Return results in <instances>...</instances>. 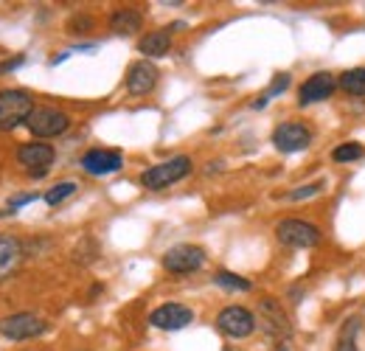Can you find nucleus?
Listing matches in <instances>:
<instances>
[{
    "mask_svg": "<svg viewBox=\"0 0 365 351\" xmlns=\"http://www.w3.org/2000/svg\"><path fill=\"white\" fill-rule=\"evenodd\" d=\"M34 98L26 90H0V132L17 130L34 113Z\"/></svg>",
    "mask_w": 365,
    "mask_h": 351,
    "instance_id": "1",
    "label": "nucleus"
},
{
    "mask_svg": "<svg viewBox=\"0 0 365 351\" xmlns=\"http://www.w3.org/2000/svg\"><path fill=\"white\" fill-rule=\"evenodd\" d=\"M188 172H191V158H188V155H178V158H169V161H163V163L149 166V169L140 175V185L149 188V191H160V188L175 185L182 177H188Z\"/></svg>",
    "mask_w": 365,
    "mask_h": 351,
    "instance_id": "2",
    "label": "nucleus"
},
{
    "mask_svg": "<svg viewBox=\"0 0 365 351\" xmlns=\"http://www.w3.org/2000/svg\"><path fill=\"white\" fill-rule=\"evenodd\" d=\"M46 329V320L31 312H17V315L0 317V335L9 340H31V337H40Z\"/></svg>",
    "mask_w": 365,
    "mask_h": 351,
    "instance_id": "3",
    "label": "nucleus"
},
{
    "mask_svg": "<svg viewBox=\"0 0 365 351\" xmlns=\"http://www.w3.org/2000/svg\"><path fill=\"white\" fill-rule=\"evenodd\" d=\"M275 236L281 245H289V248H315L320 242L318 225L304 220H281L275 225Z\"/></svg>",
    "mask_w": 365,
    "mask_h": 351,
    "instance_id": "4",
    "label": "nucleus"
},
{
    "mask_svg": "<svg viewBox=\"0 0 365 351\" xmlns=\"http://www.w3.org/2000/svg\"><path fill=\"white\" fill-rule=\"evenodd\" d=\"M53 161H56V152H53L51 143L34 141V143H23L17 149V163L31 177H43L53 166Z\"/></svg>",
    "mask_w": 365,
    "mask_h": 351,
    "instance_id": "5",
    "label": "nucleus"
},
{
    "mask_svg": "<svg viewBox=\"0 0 365 351\" xmlns=\"http://www.w3.org/2000/svg\"><path fill=\"white\" fill-rule=\"evenodd\" d=\"M26 127L31 130V135H37V138H56V135H62V132L71 127V118H68L62 110L37 107V110L29 116Z\"/></svg>",
    "mask_w": 365,
    "mask_h": 351,
    "instance_id": "6",
    "label": "nucleus"
},
{
    "mask_svg": "<svg viewBox=\"0 0 365 351\" xmlns=\"http://www.w3.org/2000/svg\"><path fill=\"white\" fill-rule=\"evenodd\" d=\"M217 326L222 335H228L233 340H242L247 335H253L256 329V315L245 307H225L217 315Z\"/></svg>",
    "mask_w": 365,
    "mask_h": 351,
    "instance_id": "7",
    "label": "nucleus"
},
{
    "mask_svg": "<svg viewBox=\"0 0 365 351\" xmlns=\"http://www.w3.org/2000/svg\"><path fill=\"white\" fill-rule=\"evenodd\" d=\"M202 264H205V253H202V248H197V245H178V248H172V250L163 256V267H166L169 273H178V275L194 273V270H200Z\"/></svg>",
    "mask_w": 365,
    "mask_h": 351,
    "instance_id": "8",
    "label": "nucleus"
},
{
    "mask_svg": "<svg viewBox=\"0 0 365 351\" xmlns=\"http://www.w3.org/2000/svg\"><path fill=\"white\" fill-rule=\"evenodd\" d=\"M259 320H262V329L270 337H289L292 335L289 317H287L284 307L275 298H262V304H259Z\"/></svg>",
    "mask_w": 365,
    "mask_h": 351,
    "instance_id": "9",
    "label": "nucleus"
},
{
    "mask_svg": "<svg viewBox=\"0 0 365 351\" xmlns=\"http://www.w3.org/2000/svg\"><path fill=\"white\" fill-rule=\"evenodd\" d=\"M312 143V132L304 124H278L273 132V146L278 152L289 155V152H301Z\"/></svg>",
    "mask_w": 365,
    "mask_h": 351,
    "instance_id": "10",
    "label": "nucleus"
},
{
    "mask_svg": "<svg viewBox=\"0 0 365 351\" xmlns=\"http://www.w3.org/2000/svg\"><path fill=\"white\" fill-rule=\"evenodd\" d=\"M191 320H194V312L188 307H182V304H163V307H158L149 315V323L155 329H163V332L185 329Z\"/></svg>",
    "mask_w": 365,
    "mask_h": 351,
    "instance_id": "11",
    "label": "nucleus"
},
{
    "mask_svg": "<svg viewBox=\"0 0 365 351\" xmlns=\"http://www.w3.org/2000/svg\"><path fill=\"white\" fill-rule=\"evenodd\" d=\"M124 166V158H121V152H115V149H91V152H85V158H82V169L88 172V175H113V172H118Z\"/></svg>",
    "mask_w": 365,
    "mask_h": 351,
    "instance_id": "12",
    "label": "nucleus"
},
{
    "mask_svg": "<svg viewBox=\"0 0 365 351\" xmlns=\"http://www.w3.org/2000/svg\"><path fill=\"white\" fill-rule=\"evenodd\" d=\"M158 85V68L149 62V59H140L135 65H130V73H127V90L133 96H146L152 93Z\"/></svg>",
    "mask_w": 365,
    "mask_h": 351,
    "instance_id": "13",
    "label": "nucleus"
},
{
    "mask_svg": "<svg viewBox=\"0 0 365 351\" xmlns=\"http://www.w3.org/2000/svg\"><path fill=\"white\" fill-rule=\"evenodd\" d=\"M26 259V248L14 236H0V281L11 278Z\"/></svg>",
    "mask_w": 365,
    "mask_h": 351,
    "instance_id": "14",
    "label": "nucleus"
},
{
    "mask_svg": "<svg viewBox=\"0 0 365 351\" xmlns=\"http://www.w3.org/2000/svg\"><path fill=\"white\" fill-rule=\"evenodd\" d=\"M334 88H337V82H334V76L331 73H312L304 85H301V107H307V104H318V101H323V98H329L331 93H334Z\"/></svg>",
    "mask_w": 365,
    "mask_h": 351,
    "instance_id": "15",
    "label": "nucleus"
},
{
    "mask_svg": "<svg viewBox=\"0 0 365 351\" xmlns=\"http://www.w3.org/2000/svg\"><path fill=\"white\" fill-rule=\"evenodd\" d=\"M138 51L143 56H166L172 51V31L163 29V31H152L146 34L140 43H138Z\"/></svg>",
    "mask_w": 365,
    "mask_h": 351,
    "instance_id": "16",
    "label": "nucleus"
},
{
    "mask_svg": "<svg viewBox=\"0 0 365 351\" xmlns=\"http://www.w3.org/2000/svg\"><path fill=\"white\" fill-rule=\"evenodd\" d=\"M140 26H143V17H140V11H135V9H121V11H115L110 17V29L115 34H121V37L135 34Z\"/></svg>",
    "mask_w": 365,
    "mask_h": 351,
    "instance_id": "17",
    "label": "nucleus"
},
{
    "mask_svg": "<svg viewBox=\"0 0 365 351\" xmlns=\"http://www.w3.org/2000/svg\"><path fill=\"white\" fill-rule=\"evenodd\" d=\"M363 320L360 317H349L337 335V349L334 351H357V332H360Z\"/></svg>",
    "mask_w": 365,
    "mask_h": 351,
    "instance_id": "18",
    "label": "nucleus"
},
{
    "mask_svg": "<svg viewBox=\"0 0 365 351\" xmlns=\"http://www.w3.org/2000/svg\"><path fill=\"white\" fill-rule=\"evenodd\" d=\"M340 88L349 96H365V68H351L340 76Z\"/></svg>",
    "mask_w": 365,
    "mask_h": 351,
    "instance_id": "19",
    "label": "nucleus"
},
{
    "mask_svg": "<svg viewBox=\"0 0 365 351\" xmlns=\"http://www.w3.org/2000/svg\"><path fill=\"white\" fill-rule=\"evenodd\" d=\"M363 155H365L363 143H357V141H349V143H343V146H337L331 152L334 163H351V161H360Z\"/></svg>",
    "mask_w": 365,
    "mask_h": 351,
    "instance_id": "20",
    "label": "nucleus"
},
{
    "mask_svg": "<svg viewBox=\"0 0 365 351\" xmlns=\"http://www.w3.org/2000/svg\"><path fill=\"white\" fill-rule=\"evenodd\" d=\"M214 281H217L220 287H225V290H239V292H247V290L253 287L247 278H242V275H236V273H228V270H220V273L214 275Z\"/></svg>",
    "mask_w": 365,
    "mask_h": 351,
    "instance_id": "21",
    "label": "nucleus"
},
{
    "mask_svg": "<svg viewBox=\"0 0 365 351\" xmlns=\"http://www.w3.org/2000/svg\"><path fill=\"white\" fill-rule=\"evenodd\" d=\"M71 194H76V183L65 180V183H59V185H53V188L48 191L46 203H48V205H59V203H65Z\"/></svg>",
    "mask_w": 365,
    "mask_h": 351,
    "instance_id": "22",
    "label": "nucleus"
},
{
    "mask_svg": "<svg viewBox=\"0 0 365 351\" xmlns=\"http://www.w3.org/2000/svg\"><path fill=\"white\" fill-rule=\"evenodd\" d=\"M289 88V73H275L273 85H270V90L264 93L267 98H273V96H278V93H284V90Z\"/></svg>",
    "mask_w": 365,
    "mask_h": 351,
    "instance_id": "23",
    "label": "nucleus"
},
{
    "mask_svg": "<svg viewBox=\"0 0 365 351\" xmlns=\"http://www.w3.org/2000/svg\"><path fill=\"white\" fill-rule=\"evenodd\" d=\"M37 200V194L31 191V194H17V197H11L9 200V211H17L20 205H26V203H34Z\"/></svg>",
    "mask_w": 365,
    "mask_h": 351,
    "instance_id": "24",
    "label": "nucleus"
},
{
    "mask_svg": "<svg viewBox=\"0 0 365 351\" xmlns=\"http://www.w3.org/2000/svg\"><path fill=\"white\" fill-rule=\"evenodd\" d=\"M318 191H320V183H312V185H304V188L292 191L289 200H304V197H312V194H318Z\"/></svg>",
    "mask_w": 365,
    "mask_h": 351,
    "instance_id": "25",
    "label": "nucleus"
},
{
    "mask_svg": "<svg viewBox=\"0 0 365 351\" xmlns=\"http://www.w3.org/2000/svg\"><path fill=\"white\" fill-rule=\"evenodd\" d=\"M91 26H93L91 17H73V20L68 23V29H71V31H88Z\"/></svg>",
    "mask_w": 365,
    "mask_h": 351,
    "instance_id": "26",
    "label": "nucleus"
},
{
    "mask_svg": "<svg viewBox=\"0 0 365 351\" xmlns=\"http://www.w3.org/2000/svg\"><path fill=\"white\" fill-rule=\"evenodd\" d=\"M20 65H23V56L9 59V62H0V73H9V71H14V68H20Z\"/></svg>",
    "mask_w": 365,
    "mask_h": 351,
    "instance_id": "27",
    "label": "nucleus"
}]
</instances>
